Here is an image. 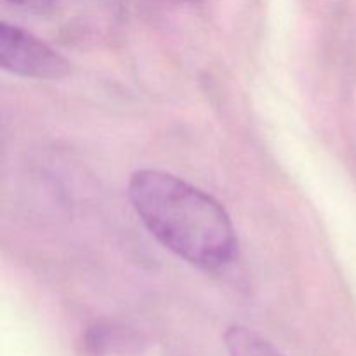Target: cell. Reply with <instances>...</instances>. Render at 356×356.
Here are the masks:
<instances>
[{"instance_id":"obj_1","label":"cell","mask_w":356,"mask_h":356,"mask_svg":"<svg viewBox=\"0 0 356 356\" xmlns=\"http://www.w3.org/2000/svg\"><path fill=\"white\" fill-rule=\"evenodd\" d=\"M129 198L149 233L186 263L214 271L235 257L232 219L200 188L163 170L143 169L129 179Z\"/></svg>"},{"instance_id":"obj_2","label":"cell","mask_w":356,"mask_h":356,"mask_svg":"<svg viewBox=\"0 0 356 356\" xmlns=\"http://www.w3.org/2000/svg\"><path fill=\"white\" fill-rule=\"evenodd\" d=\"M0 65L26 79L56 80L70 73V63L58 51L19 26L0 24Z\"/></svg>"},{"instance_id":"obj_3","label":"cell","mask_w":356,"mask_h":356,"mask_svg":"<svg viewBox=\"0 0 356 356\" xmlns=\"http://www.w3.org/2000/svg\"><path fill=\"white\" fill-rule=\"evenodd\" d=\"M225 346L229 356H284L270 341L243 325H232L226 330Z\"/></svg>"},{"instance_id":"obj_4","label":"cell","mask_w":356,"mask_h":356,"mask_svg":"<svg viewBox=\"0 0 356 356\" xmlns=\"http://www.w3.org/2000/svg\"><path fill=\"white\" fill-rule=\"evenodd\" d=\"M7 3L14 7H19L24 10H33V13H49L59 3V0H6Z\"/></svg>"}]
</instances>
